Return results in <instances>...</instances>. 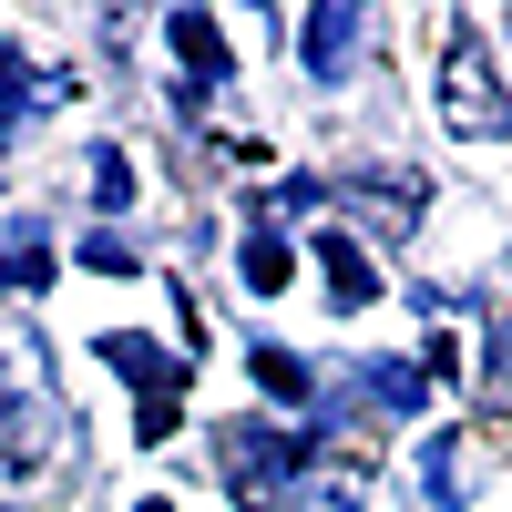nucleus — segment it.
Returning a JSON list of instances; mask_svg holds the SVG:
<instances>
[{
    "label": "nucleus",
    "instance_id": "1",
    "mask_svg": "<svg viewBox=\"0 0 512 512\" xmlns=\"http://www.w3.org/2000/svg\"><path fill=\"white\" fill-rule=\"evenodd\" d=\"M226 482H236V502H277V492L297 482V441H287V431H267V420L226 431Z\"/></svg>",
    "mask_w": 512,
    "mask_h": 512
},
{
    "label": "nucleus",
    "instance_id": "2",
    "mask_svg": "<svg viewBox=\"0 0 512 512\" xmlns=\"http://www.w3.org/2000/svg\"><path fill=\"white\" fill-rule=\"evenodd\" d=\"M441 123H451V134H492V123H502V93L482 72V41H461V52L441 62Z\"/></svg>",
    "mask_w": 512,
    "mask_h": 512
},
{
    "label": "nucleus",
    "instance_id": "3",
    "mask_svg": "<svg viewBox=\"0 0 512 512\" xmlns=\"http://www.w3.org/2000/svg\"><path fill=\"white\" fill-rule=\"evenodd\" d=\"M318 277H328L338 308H369V297H379V267L359 256V236H318Z\"/></svg>",
    "mask_w": 512,
    "mask_h": 512
},
{
    "label": "nucleus",
    "instance_id": "4",
    "mask_svg": "<svg viewBox=\"0 0 512 512\" xmlns=\"http://www.w3.org/2000/svg\"><path fill=\"white\" fill-rule=\"evenodd\" d=\"M164 31H175V52H185L205 82H226V41H216V21H205V11H175Z\"/></svg>",
    "mask_w": 512,
    "mask_h": 512
},
{
    "label": "nucleus",
    "instance_id": "5",
    "mask_svg": "<svg viewBox=\"0 0 512 512\" xmlns=\"http://www.w3.org/2000/svg\"><path fill=\"white\" fill-rule=\"evenodd\" d=\"M349 52H359V11H318V21H308V62H318V72H338Z\"/></svg>",
    "mask_w": 512,
    "mask_h": 512
},
{
    "label": "nucleus",
    "instance_id": "6",
    "mask_svg": "<svg viewBox=\"0 0 512 512\" xmlns=\"http://www.w3.org/2000/svg\"><path fill=\"white\" fill-rule=\"evenodd\" d=\"M369 400H390V410H420L431 390H420V369H400V359H379V369H369Z\"/></svg>",
    "mask_w": 512,
    "mask_h": 512
},
{
    "label": "nucleus",
    "instance_id": "7",
    "mask_svg": "<svg viewBox=\"0 0 512 512\" xmlns=\"http://www.w3.org/2000/svg\"><path fill=\"white\" fill-rule=\"evenodd\" d=\"M420 482H431V502L451 512V502H461V492H451V482H461V441H431V451H420Z\"/></svg>",
    "mask_w": 512,
    "mask_h": 512
},
{
    "label": "nucleus",
    "instance_id": "8",
    "mask_svg": "<svg viewBox=\"0 0 512 512\" xmlns=\"http://www.w3.org/2000/svg\"><path fill=\"white\" fill-rule=\"evenodd\" d=\"M359 492H369V472H359V461H338V472L318 482V502H308V512H369Z\"/></svg>",
    "mask_w": 512,
    "mask_h": 512
},
{
    "label": "nucleus",
    "instance_id": "9",
    "mask_svg": "<svg viewBox=\"0 0 512 512\" xmlns=\"http://www.w3.org/2000/svg\"><path fill=\"white\" fill-rule=\"evenodd\" d=\"M0 277H11V287H41V277H52V256H41V236H31V226L11 236V256H0Z\"/></svg>",
    "mask_w": 512,
    "mask_h": 512
},
{
    "label": "nucleus",
    "instance_id": "10",
    "mask_svg": "<svg viewBox=\"0 0 512 512\" xmlns=\"http://www.w3.org/2000/svg\"><path fill=\"white\" fill-rule=\"evenodd\" d=\"M256 379H267V390H277V400H308V369H297L287 349H256Z\"/></svg>",
    "mask_w": 512,
    "mask_h": 512
},
{
    "label": "nucleus",
    "instance_id": "11",
    "mask_svg": "<svg viewBox=\"0 0 512 512\" xmlns=\"http://www.w3.org/2000/svg\"><path fill=\"white\" fill-rule=\"evenodd\" d=\"M93 195H103V205H123V195H134V175H123V154H93Z\"/></svg>",
    "mask_w": 512,
    "mask_h": 512
},
{
    "label": "nucleus",
    "instance_id": "12",
    "mask_svg": "<svg viewBox=\"0 0 512 512\" xmlns=\"http://www.w3.org/2000/svg\"><path fill=\"white\" fill-rule=\"evenodd\" d=\"M277 277H287V256H277L267 236H256V246H246V287H277Z\"/></svg>",
    "mask_w": 512,
    "mask_h": 512
},
{
    "label": "nucleus",
    "instance_id": "13",
    "mask_svg": "<svg viewBox=\"0 0 512 512\" xmlns=\"http://www.w3.org/2000/svg\"><path fill=\"white\" fill-rule=\"evenodd\" d=\"M482 369H492V379H512V318H502V338L482 349Z\"/></svg>",
    "mask_w": 512,
    "mask_h": 512
},
{
    "label": "nucleus",
    "instance_id": "14",
    "mask_svg": "<svg viewBox=\"0 0 512 512\" xmlns=\"http://www.w3.org/2000/svg\"><path fill=\"white\" fill-rule=\"evenodd\" d=\"M144 512H164V502H144Z\"/></svg>",
    "mask_w": 512,
    "mask_h": 512
}]
</instances>
